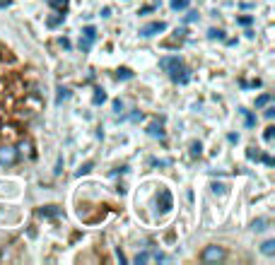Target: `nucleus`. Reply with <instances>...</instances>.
<instances>
[{"label":"nucleus","mask_w":275,"mask_h":265,"mask_svg":"<svg viewBox=\"0 0 275 265\" xmlns=\"http://www.w3.org/2000/svg\"><path fill=\"white\" fill-rule=\"evenodd\" d=\"M167 29V24L164 22H150V24H145V27H140V36H155V34H162Z\"/></svg>","instance_id":"obj_1"},{"label":"nucleus","mask_w":275,"mask_h":265,"mask_svg":"<svg viewBox=\"0 0 275 265\" xmlns=\"http://www.w3.org/2000/svg\"><path fill=\"white\" fill-rule=\"evenodd\" d=\"M94 41H97V29H94V27H87V29L82 32V39H80V49H82V51H89Z\"/></svg>","instance_id":"obj_2"},{"label":"nucleus","mask_w":275,"mask_h":265,"mask_svg":"<svg viewBox=\"0 0 275 265\" xmlns=\"http://www.w3.org/2000/svg\"><path fill=\"white\" fill-rule=\"evenodd\" d=\"M222 258H224V251L220 246H207L206 251H203V261L206 263H220Z\"/></svg>","instance_id":"obj_3"},{"label":"nucleus","mask_w":275,"mask_h":265,"mask_svg":"<svg viewBox=\"0 0 275 265\" xmlns=\"http://www.w3.org/2000/svg\"><path fill=\"white\" fill-rule=\"evenodd\" d=\"M159 66L164 67L169 75H174V72L181 67V58H179V56H164V58L159 61Z\"/></svg>","instance_id":"obj_4"},{"label":"nucleus","mask_w":275,"mask_h":265,"mask_svg":"<svg viewBox=\"0 0 275 265\" xmlns=\"http://www.w3.org/2000/svg\"><path fill=\"white\" fill-rule=\"evenodd\" d=\"M17 162V149L15 147H2L0 149V164L2 166H12Z\"/></svg>","instance_id":"obj_5"},{"label":"nucleus","mask_w":275,"mask_h":265,"mask_svg":"<svg viewBox=\"0 0 275 265\" xmlns=\"http://www.w3.org/2000/svg\"><path fill=\"white\" fill-rule=\"evenodd\" d=\"M157 202L162 205V212L172 210V193H169V191H162V193H159V198H157Z\"/></svg>","instance_id":"obj_6"},{"label":"nucleus","mask_w":275,"mask_h":265,"mask_svg":"<svg viewBox=\"0 0 275 265\" xmlns=\"http://www.w3.org/2000/svg\"><path fill=\"white\" fill-rule=\"evenodd\" d=\"M172 80H174V82H181V84H186V82L191 80V75H189V70H184V66H181L179 70H176V72H174V75H172Z\"/></svg>","instance_id":"obj_7"},{"label":"nucleus","mask_w":275,"mask_h":265,"mask_svg":"<svg viewBox=\"0 0 275 265\" xmlns=\"http://www.w3.org/2000/svg\"><path fill=\"white\" fill-rule=\"evenodd\" d=\"M39 215H41V217H58V215H61V207H56V205H46V207L39 210Z\"/></svg>","instance_id":"obj_8"},{"label":"nucleus","mask_w":275,"mask_h":265,"mask_svg":"<svg viewBox=\"0 0 275 265\" xmlns=\"http://www.w3.org/2000/svg\"><path fill=\"white\" fill-rule=\"evenodd\" d=\"M63 19H66V15H63V12H58V15L49 17V27H58V24H61Z\"/></svg>","instance_id":"obj_9"},{"label":"nucleus","mask_w":275,"mask_h":265,"mask_svg":"<svg viewBox=\"0 0 275 265\" xmlns=\"http://www.w3.org/2000/svg\"><path fill=\"white\" fill-rule=\"evenodd\" d=\"M261 251H263L266 256H275V241H266V244L261 246Z\"/></svg>","instance_id":"obj_10"},{"label":"nucleus","mask_w":275,"mask_h":265,"mask_svg":"<svg viewBox=\"0 0 275 265\" xmlns=\"http://www.w3.org/2000/svg\"><path fill=\"white\" fill-rule=\"evenodd\" d=\"M49 2H51L56 10H61V12H66V10H68V0H49Z\"/></svg>","instance_id":"obj_11"},{"label":"nucleus","mask_w":275,"mask_h":265,"mask_svg":"<svg viewBox=\"0 0 275 265\" xmlns=\"http://www.w3.org/2000/svg\"><path fill=\"white\" fill-rule=\"evenodd\" d=\"M189 0H172V10H186Z\"/></svg>","instance_id":"obj_12"},{"label":"nucleus","mask_w":275,"mask_h":265,"mask_svg":"<svg viewBox=\"0 0 275 265\" xmlns=\"http://www.w3.org/2000/svg\"><path fill=\"white\" fill-rule=\"evenodd\" d=\"M70 97V92L68 89H58V97H56V104H63L66 99Z\"/></svg>","instance_id":"obj_13"},{"label":"nucleus","mask_w":275,"mask_h":265,"mask_svg":"<svg viewBox=\"0 0 275 265\" xmlns=\"http://www.w3.org/2000/svg\"><path fill=\"white\" fill-rule=\"evenodd\" d=\"M147 132H150V135H155V137H157V135H159V137H162V135H164V131H162V128H159V126H157V123H152V126H150V128H147Z\"/></svg>","instance_id":"obj_14"},{"label":"nucleus","mask_w":275,"mask_h":265,"mask_svg":"<svg viewBox=\"0 0 275 265\" xmlns=\"http://www.w3.org/2000/svg\"><path fill=\"white\" fill-rule=\"evenodd\" d=\"M266 224H268V219H256V222H254V232H263Z\"/></svg>","instance_id":"obj_15"},{"label":"nucleus","mask_w":275,"mask_h":265,"mask_svg":"<svg viewBox=\"0 0 275 265\" xmlns=\"http://www.w3.org/2000/svg\"><path fill=\"white\" fill-rule=\"evenodd\" d=\"M106 101V94L102 92V89H97V94H94V104H104Z\"/></svg>","instance_id":"obj_16"},{"label":"nucleus","mask_w":275,"mask_h":265,"mask_svg":"<svg viewBox=\"0 0 275 265\" xmlns=\"http://www.w3.org/2000/svg\"><path fill=\"white\" fill-rule=\"evenodd\" d=\"M268 101H271V94H261V97L256 99V106H266Z\"/></svg>","instance_id":"obj_17"},{"label":"nucleus","mask_w":275,"mask_h":265,"mask_svg":"<svg viewBox=\"0 0 275 265\" xmlns=\"http://www.w3.org/2000/svg\"><path fill=\"white\" fill-rule=\"evenodd\" d=\"M92 171V162H87V164H82L80 169H77V176H82V174H89Z\"/></svg>","instance_id":"obj_18"},{"label":"nucleus","mask_w":275,"mask_h":265,"mask_svg":"<svg viewBox=\"0 0 275 265\" xmlns=\"http://www.w3.org/2000/svg\"><path fill=\"white\" fill-rule=\"evenodd\" d=\"M150 258H152L150 253H138V256H136V263H138V265H142V263H147Z\"/></svg>","instance_id":"obj_19"},{"label":"nucleus","mask_w":275,"mask_h":265,"mask_svg":"<svg viewBox=\"0 0 275 265\" xmlns=\"http://www.w3.org/2000/svg\"><path fill=\"white\" fill-rule=\"evenodd\" d=\"M201 149H203L201 142H193V145H191V154H193V157H201Z\"/></svg>","instance_id":"obj_20"},{"label":"nucleus","mask_w":275,"mask_h":265,"mask_svg":"<svg viewBox=\"0 0 275 265\" xmlns=\"http://www.w3.org/2000/svg\"><path fill=\"white\" fill-rule=\"evenodd\" d=\"M207 36H210V39H224V34H222V32H217V29H210V32H207Z\"/></svg>","instance_id":"obj_21"},{"label":"nucleus","mask_w":275,"mask_h":265,"mask_svg":"<svg viewBox=\"0 0 275 265\" xmlns=\"http://www.w3.org/2000/svg\"><path fill=\"white\" fill-rule=\"evenodd\" d=\"M119 77H123V80H131V77H133V72L123 67V70H119Z\"/></svg>","instance_id":"obj_22"},{"label":"nucleus","mask_w":275,"mask_h":265,"mask_svg":"<svg viewBox=\"0 0 275 265\" xmlns=\"http://www.w3.org/2000/svg\"><path fill=\"white\" fill-rule=\"evenodd\" d=\"M196 19H198V12H196V10H191V12L186 15V22H196Z\"/></svg>","instance_id":"obj_23"},{"label":"nucleus","mask_w":275,"mask_h":265,"mask_svg":"<svg viewBox=\"0 0 275 265\" xmlns=\"http://www.w3.org/2000/svg\"><path fill=\"white\" fill-rule=\"evenodd\" d=\"M273 135H275V128L271 126V128H266V135H263V137H266V140L271 142V140H273Z\"/></svg>","instance_id":"obj_24"},{"label":"nucleus","mask_w":275,"mask_h":265,"mask_svg":"<svg viewBox=\"0 0 275 265\" xmlns=\"http://www.w3.org/2000/svg\"><path fill=\"white\" fill-rule=\"evenodd\" d=\"M114 111H119V114H121V111H123V101H119V99H116V101H114Z\"/></svg>","instance_id":"obj_25"},{"label":"nucleus","mask_w":275,"mask_h":265,"mask_svg":"<svg viewBox=\"0 0 275 265\" xmlns=\"http://www.w3.org/2000/svg\"><path fill=\"white\" fill-rule=\"evenodd\" d=\"M241 114H246V111H241ZM254 123H256V118H254V116H249V114H246V126H254Z\"/></svg>","instance_id":"obj_26"},{"label":"nucleus","mask_w":275,"mask_h":265,"mask_svg":"<svg viewBox=\"0 0 275 265\" xmlns=\"http://www.w3.org/2000/svg\"><path fill=\"white\" fill-rule=\"evenodd\" d=\"M2 5H7V0H0V7H2Z\"/></svg>","instance_id":"obj_27"}]
</instances>
